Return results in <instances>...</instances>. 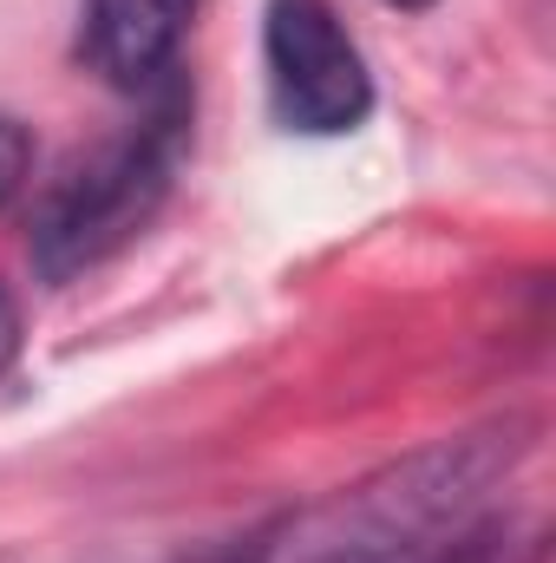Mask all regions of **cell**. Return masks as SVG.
<instances>
[{
	"instance_id": "cell-1",
	"label": "cell",
	"mask_w": 556,
	"mask_h": 563,
	"mask_svg": "<svg viewBox=\"0 0 556 563\" xmlns=\"http://www.w3.org/2000/svg\"><path fill=\"white\" fill-rule=\"evenodd\" d=\"M531 445H537V426L518 413L432 439L407 459L327 492L321 505H301L249 531L216 563H419L452 531L485 518V498L531 459Z\"/></svg>"
},
{
	"instance_id": "cell-2",
	"label": "cell",
	"mask_w": 556,
	"mask_h": 563,
	"mask_svg": "<svg viewBox=\"0 0 556 563\" xmlns=\"http://www.w3.org/2000/svg\"><path fill=\"white\" fill-rule=\"evenodd\" d=\"M190 144V92L170 73L144 92V119L105 139L92 157H79L33 217V269L53 282H79L86 269L112 263L125 243H138L144 223L177 184Z\"/></svg>"
},
{
	"instance_id": "cell-3",
	"label": "cell",
	"mask_w": 556,
	"mask_h": 563,
	"mask_svg": "<svg viewBox=\"0 0 556 563\" xmlns=\"http://www.w3.org/2000/svg\"><path fill=\"white\" fill-rule=\"evenodd\" d=\"M263 73H269V112L281 132L341 139V132H360L374 112L367 53L354 46L347 20L327 0L263 7Z\"/></svg>"
},
{
	"instance_id": "cell-4",
	"label": "cell",
	"mask_w": 556,
	"mask_h": 563,
	"mask_svg": "<svg viewBox=\"0 0 556 563\" xmlns=\"http://www.w3.org/2000/svg\"><path fill=\"white\" fill-rule=\"evenodd\" d=\"M197 0H79V59L112 86L144 99L177 73Z\"/></svg>"
},
{
	"instance_id": "cell-5",
	"label": "cell",
	"mask_w": 556,
	"mask_h": 563,
	"mask_svg": "<svg viewBox=\"0 0 556 563\" xmlns=\"http://www.w3.org/2000/svg\"><path fill=\"white\" fill-rule=\"evenodd\" d=\"M419 563H544V531H531L524 518H471L465 531H452L438 551Z\"/></svg>"
},
{
	"instance_id": "cell-6",
	"label": "cell",
	"mask_w": 556,
	"mask_h": 563,
	"mask_svg": "<svg viewBox=\"0 0 556 563\" xmlns=\"http://www.w3.org/2000/svg\"><path fill=\"white\" fill-rule=\"evenodd\" d=\"M26 170H33V139H26V125H20V119H7V112H0V203L26 184Z\"/></svg>"
},
{
	"instance_id": "cell-7",
	"label": "cell",
	"mask_w": 556,
	"mask_h": 563,
	"mask_svg": "<svg viewBox=\"0 0 556 563\" xmlns=\"http://www.w3.org/2000/svg\"><path fill=\"white\" fill-rule=\"evenodd\" d=\"M20 361V308H13V295L0 288V374Z\"/></svg>"
},
{
	"instance_id": "cell-8",
	"label": "cell",
	"mask_w": 556,
	"mask_h": 563,
	"mask_svg": "<svg viewBox=\"0 0 556 563\" xmlns=\"http://www.w3.org/2000/svg\"><path fill=\"white\" fill-rule=\"evenodd\" d=\"M380 7H393V13H425V7H438V0H380Z\"/></svg>"
}]
</instances>
